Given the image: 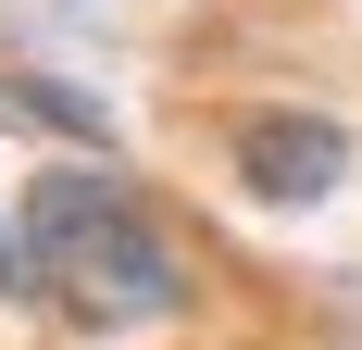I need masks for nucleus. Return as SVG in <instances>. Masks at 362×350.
Listing matches in <instances>:
<instances>
[{
    "label": "nucleus",
    "instance_id": "f257e3e1",
    "mask_svg": "<svg viewBox=\"0 0 362 350\" xmlns=\"http://www.w3.org/2000/svg\"><path fill=\"white\" fill-rule=\"evenodd\" d=\"M13 225H25L37 313H63L75 338H150V325H187V300H200V263L175 250V225L112 150H50Z\"/></svg>",
    "mask_w": 362,
    "mask_h": 350
},
{
    "label": "nucleus",
    "instance_id": "f03ea898",
    "mask_svg": "<svg viewBox=\"0 0 362 350\" xmlns=\"http://www.w3.org/2000/svg\"><path fill=\"white\" fill-rule=\"evenodd\" d=\"M225 175H238L262 213H325L337 188L362 175V138L337 125L325 101H250L238 125H225Z\"/></svg>",
    "mask_w": 362,
    "mask_h": 350
},
{
    "label": "nucleus",
    "instance_id": "7ed1b4c3",
    "mask_svg": "<svg viewBox=\"0 0 362 350\" xmlns=\"http://www.w3.org/2000/svg\"><path fill=\"white\" fill-rule=\"evenodd\" d=\"M0 125H37L63 150H112V113L88 88H63V75H37V63H0Z\"/></svg>",
    "mask_w": 362,
    "mask_h": 350
},
{
    "label": "nucleus",
    "instance_id": "20e7f679",
    "mask_svg": "<svg viewBox=\"0 0 362 350\" xmlns=\"http://www.w3.org/2000/svg\"><path fill=\"white\" fill-rule=\"evenodd\" d=\"M0 300H37V276H25V225H13V201H0Z\"/></svg>",
    "mask_w": 362,
    "mask_h": 350
}]
</instances>
